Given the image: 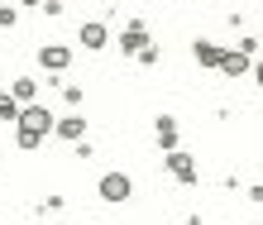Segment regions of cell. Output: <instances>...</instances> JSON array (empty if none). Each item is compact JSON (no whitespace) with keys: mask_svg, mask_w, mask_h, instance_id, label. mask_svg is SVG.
I'll list each match as a JSON object with an SVG mask.
<instances>
[{"mask_svg":"<svg viewBox=\"0 0 263 225\" xmlns=\"http://www.w3.org/2000/svg\"><path fill=\"white\" fill-rule=\"evenodd\" d=\"M48 129H58V125H53V115L43 110V106H24V110H20V144H24V148H34Z\"/></svg>","mask_w":263,"mask_h":225,"instance_id":"obj_1","label":"cell"},{"mask_svg":"<svg viewBox=\"0 0 263 225\" xmlns=\"http://www.w3.org/2000/svg\"><path fill=\"white\" fill-rule=\"evenodd\" d=\"M101 197H105V201H125V197H129V177H125V173H105V177H101Z\"/></svg>","mask_w":263,"mask_h":225,"instance_id":"obj_2","label":"cell"},{"mask_svg":"<svg viewBox=\"0 0 263 225\" xmlns=\"http://www.w3.org/2000/svg\"><path fill=\"white\" fill-rule=\"evenodd\" d=\"M220 67H225V77H239V72L249 67V58H244V53H225V58H220Z\"/></svg>","mask_w":263,"mask_h":225,"instance_id":"obj_3","label":"cell"},{"mask_svg":"<svg viewBox=\"0 0 263 225\" xmlns=\"http://www.w3.org/2000/svg\"><path fill=\"white\" fill-rule=\"evenodd\" d=\"M167 163H173V173H177V177H187V182L196 177V168H192V158H187V154H167Z\"/></svg>","mask_w":263,"mask_h":225,"instance_id":"obj_4","label":"cell"},{"mask_svg":"<svg viewBox=\"0 0 263 225\" xmlns=\"http://www.w3.org/2000/svg\"><path fill=\"white\" fill-rule=\"evenodd\" d=\"M82 115H72V120H58V134H63V139H82Z\"/></svg>","mask_w":263,"mask_h":225,"instance_id":"obj_5","label":"cell"},{"mask_svg":"<svg viewBox=\"0 0 263 225\" xmlns=\"http://www.w3.org/2000/svg\"><path fill=\"white\" fill-rule=\"evenodd\" d=\"M82 43H86V48H101V43H105V29L101 24H82Z\"/></svg>","mask_w":263,"mask_h":225,"instance_id":"obj_6","label":"cell"},{"mask_svg":"<svg viewBox=\"0 0 263 225\" xmlns=\"http://www.w3.org/2000/svg\"><path fill=\"white\" fill-rule=\"evenodd\" d=\"M125 48H129V53H144V48H148V34H144L139 24H134L129 34H125Z\"/></svg>","mask_w":263,"mask_h":225,"instance_id":"obj_7","label":"cell"},{"mask_svg":"<svg viewBox=\"0 0 263 225\" xmlns=\"http://www.w3.org/2000/svg\"><path fill=\"white\" fill-rule=\"evenodd\" d=\"M43 67H67V48H43Z\"/></svg>","mask_w":263,"mask_h":225,"instance_id":"obj_8","label":"cell"},{"mask_svg":"<svg viewBox=\"0 0 263 225\" xmlns=\"http://www.w3.org/2000/svg\"><path fill=\"white\" fill-rule=\"evenodd\" d=\"M196 58H201V63H215V67H220V58H225V53H220V48H211V43H201Z\"/></svg>","mask_w":263,"mask_h":225,"instance_id":"obj_9","label":"cell"},{"mask_svg":"<svg viewBox=\"0 0 263 225\" xmlns=\"http://www.w3.org/2000/svg\"><path fill=\"white\" fill-rule=\"evenodd\" d=\"M0 120H20V110H14V96L0 91Z\"/></svg>","mask_w":263,"mask_h":225,"instance_id":"obj_10","label":"cell"},{"mask_svg":"<svg viewBox=\"0 0 263 225\" xmlns=\"http://www.w3.org/2000/svg\"><path fill=\"white\" fill-rule=\"evenodd\" d=\"M14 96H20V101H29V96H34V82H29V77H20V82H14Z\"/></svg>","mask_w":263,"mask_h":225,"instance_id":"obj_11","label":"cell"}]
</instances>
